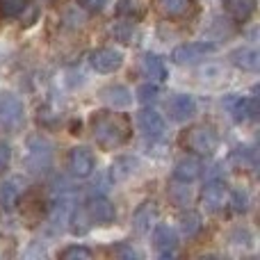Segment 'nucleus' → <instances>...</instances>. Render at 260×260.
<instances>
[{
  "instance_id": "obj_15",
  "label": "nucleus",
  "mask_w": 260,
  "mask_h": 260,
  "mask_svg": "<svg viewBox=\"0 0 260 260\" xmlns=\"http://www.w3.org/2000/svg\"><path fill=\"white\" fill-rule=\"evenodd\" d=\"M87 215L94 224H110L117 217V210H114L112 201H108L105 197H94L89 203H87Z\"/></svg>"
},
{
  "instance_id": "obj_4",
  "label": "nucleus",
  "mask_w": 260,
  "mask_h": 260,
  "mask_svg": "<svg viewBox=\"0 0 260 260\" xmlns=\"http://www.w3.org/2000/svg\"><path fill=\"white\" fill-rule=\"evenodd\" d=\"M25 121V105L16 94L3 91L0 94V128L16 130Z\"/></svg>"
},
{
  "instance_id": "obj_13",
  "label": "nucleus",
  "mask_w": 260,
  "mask_h": 260,
  "mask_svg": "<svg viewBox=\"0 0 260 260\" xmlns=\"http://www.w3.org/2000/svg\"><path fill=\"white\" fill-rule=\"evenodd\" d=\"M155 221H157V206H155V201H146V203H142V206L135 210V215H133V231H135V233H139V235H146V233H151V229L155 226Z\"/></svg>"
},
{
  "instance_id": "obj_34",
  "label": "nucleus",
  "mask_w": 260,
  "mask_h": 260,
  "mask_svg": "<svg viewBox=\"0 0 260 260\" xmlns=\"http://www.w3.org/2000/svg\"><path fill=\"white\" fill-rule=\"evenodd\" d=\"M9 160H12V146H9L7 142H0V174H3L5 167L9 165Z\"/></svg>"
},
{
  "instance_id": "obj_28",
  "label": "nucleus",
  "mask_w": 260,
  "mask_h": 260,
  "mask_svg": "<svg viewBox=\"0 0 260 260\" xmlns=\"http://www.w3.org/2000/svg\"><path fill=\"white\" fill-rule=\"evenodd\" d=\"M30 5V0H0V16L14 18Z\"/></svg>"
},
{
  "instance_id": "obj_2",
  "label": "nucleus",
  "mask_w": 260,
  "mask_h": 260,
  "mask_svg": "<svg viewBox=\"0 0 260 260\" xmlns=\"http://www.w3.org/2000/svg\"><path fill=\"white\" fill-rule=\"evenodd\" d=\"M55 146L44 135H30L25 142V167L30 174H46L53 167Z\"/></svg>"
},
{
  "instance_id": "obj_33",
  "label": "nucleus",
  "mask_w": 260,
  "mask_h": 260,
  "mask_svg": "<svg viewBox=\"0 0 260 260\" xmlns=\"http://www.w3.org/2000/svg\"><path fill=\"white\" fill-rule=\"evenodd\" d=\"M231 242L233 244H251V235H249V231L247 229H235L233 233H231Z\"/></svg>"
},
{
  "instance_id": "obj_11",
  "label": "nucleus",
  "mask_w": 260,
  "mask_h": 260,
  "mask_svg": "<svg viewBox=\"0 0 260 260\" xmlns=\"http://www.w3.org/2000/svg\"><path fill=\"white\" fill-rule=\"evenodd\" d=\"M201 203L208 212H219L226 203V187L219 178L215 180H208L206 187H203V194H201Z\"/></svg>"
},
{
  "instance_id": "obj_25",
  "label": "nucleus",
  "mask_w": 260,
  "mask_h": 260,
  "mask_svg": "<svg viewBox=\"0 0 260 260\" xmlns=\"http://www.w3.org/2000/svg\"><path fill=\"white\" fill-rule=\"evenodd\" d=\"M110 35L114 37L117 41H121V44H133L135 39H137V25H135L133 21H117L112 27H110Z\"/></svg>"
},
{
  "instance_id": "obj_35",
  "label": "nucleus",
  "mask_w": 260,
  "mask_h": 260,
  "mask_svg": "<svg viewBox=\"0 0 260 260\" xmlns=\"http://www.w3.org/2000/svg\"><path fill=\"white\" fill-rule=\"evenodd\" d=\"M80 3L82 9H87V12H101V9L108 5V0H78Z\"/></svg>"
},
{
  "instance_id": "obj_19",
  "label": "nucleus",
  "mask_w": 260,
  "mask_h": 260,
  "mask_svg": "<svg viewBox=\"0 0 260 260\" xmlns=\"http://www.w3.org/2000/svg\"><path fill=\"white\" fill-rule=\"evenodd\" d=\"M101 99H103V103H108L110 108L121 110L133 103V91H130L126 85H108L101 89Z\"/></svg>"
},
{
  "instance_id": "obj_12",
  "label": "nucleus",
  "mask_w": 260,
  "mask_h": 260,
  "mask_svg": "<svg viewBox=\"0 0 260 260\" xmlns=\"http://www.w3.org/2000/svg\"><path fill=\"white\" fill-rule=\"evenodd\" d=\"M137 126L151 139H160L167 130L165 119H162V114L155 112V110H142V112L137 114Z\"/></svg>"
},
{
  "instance_id": "obj_9",
  "label": "nucleus",
  "mask_w": 260,
  "mask_h": 260,
  "mask_svg": "<svg viewBox=\"0 0 260 260\" xmlns=\"http://www.w3.org/2000/svg\"><path fill=\"white\" fill-rule=\"evenodd\" d=\"M153 247L157 249V253L162 258H171L176 253V247H178L176 229H171L169 224H157L155 231H153Z\"/></svg>"
},
{
  "instance_id": "obj_10",
  "label": "nucleus",
  "mask_w": 260,
  "mask_h": 260,
  "mask_svg": "<svg viewBox=\"0 0 260 260\" xmlns=\"http://www.w3.org/2000/svg\"><path fill=\"white\" fill-rule=\"evenodd\" d=\"M167 110H169V117L174 119V121L183 123L197 114V101L189 94H176V96H171V101L167 103Z\"/></svg>"
},
{
  "instance_id": "obj_24",
  "label": "nucleus",
  "mask_w": 260,
  "mask_h": 260,
  "mask_svg": "<svg viewBox=\"0 0 260 260\" xmlns=\"http://www.w3.org/2000/svg\"><path fill=\"white\" fill-rule=\"evenodd\" d=\"M178 224H180V233H183L185 238H194V235H199V233H201V229H203L201 215H199V212H194V210L183 212V215H180V219H178Z\"/></svg>"
},
{
  "instance_id": "obj_7",
  "label": "nucleus",
  "mask_w": 260,
  "mask_h": 260,
  "mask_svg": "<svg viewBox=\"0 0 260 260\" xmlns=\"http://www.w3.org/2000/svg\"><path fill=\"white\" fill-rule=\"evenodd\" d=\"M89 62L99 73H114V71L121 69L123 53L119 48H110V46H105V48H96L94 53L89 55Z\"/></svg>"
},
{
  "instance_id": "obj_32",
  "label": "nucleus",
  "mask_w": 260,
  "mask_h": 260,
  "mask_svg": "<svg viewBox=\"0 0 260 260\" xmlns=\"http://www.w3.org/2000/svg\"><path fill=\"white\" fill-rule=\"evenodd\" d=\"M59 258H64V260H89L91 251L87 247H78V244H73V247L64 249V251L59 253Z\"/></svg>"
},
{
  "instance_id": "obj_16",
  "label": "nucleus",
  "mask_w": 260,
  "mask_h": 260,
  "mask_svg": "<svg viewBox=\"0 0 260 260\" xmlns=\"http://www.w3.org/2000/svg\"><path fill=\"white\" fill-rule=\"evenodd\" d=\"M229 59L233 67L242 69V71L253 73V71H258V67H260V53L253 48V46H240V48L231 50Z\"/></svg>"
},
{
  "instance_id": "obj_23",
  "label": "nucleus",
  "mask_w": 260,
  "mask_h": 260,
  "mask_svg": "<svg viewBox=\"0 0 260 260\" xmlns=\"http://www.w3.org/2000/svg\"><path fill=\"white\" fill-rule=\"evenodd\" d=\"M224 5L231 12V16L240 23H244L253 12H256V0H224Z\"/></svg>"
},
{
  "instance_id": "obj_27",
  "label": "nucleus",
  "mask_w": 260,
  "mask_h": 260,
  "mask_svg": "<svg viewBox=\"0 0 260 260\" xmlns=\"http://www.w3.org/2000/svg\"><path fill=\"white\" fill-rule=\"evenodd\" d=\"M144 3L142 0H119L117 3V14L123 18H130V21H137L144 14Z\"/></svg>"
},
{
  "instance_id": "obj_1",
  "label": "nucleus",
  "mask_w": 260,
  "mask_h": 260,
  "mask_svg": "<svg viewBox=\"0 0 260 260\" xmlns=\"http://www.w3.org/2000/svg\"><path fill=\"white\" fill-rule=\"evenodd\" d=\"M89 128L94 135V142L103 151H114L130 139V121L123 114L96 112L89 121Z\"/></svg>"
},
{
  "instance_id": "obj_22",
  "label": "nucleus",
  "mask_w": 260,
  "mask_h": 260,
  "mask_svg": "<svg viewBox=\"0 0 260 260\" xmlns=\"http://www.w3.org/2000/svg\"><path fill=\"white\" fill-rule=\"evenodd\" d=\"M192 7V0H157V9L167 18H183Z\"/></svg>"
},
{
  "instance_id": "obj_30",
  "label": "nucleus",
  "mask_w": 260,
  "mask_h": 260,
  "mask_svg": "<svg viewBox=\"0 0 260 260\" xmlns=\"http://www.w3.org/2000/svg\"><path fill=\"white\" fill-rule=\"evenodd\" d=\"M71 229H73V233H78V235H82V233H87L89 231V224H91V219H89V215H87V210L85 208H78L76 212H73V217H71Z\"/></svg>"
},
{
  "instance_id": "obj_6",
  "label": "nucleus",
  "mask_w": 260,
  "mask_h": 260,
  "mask_svg": "<svg viewBox=\"0 0 260 260\" xmlns=\"http://www.w3.org/2000/svg\"><path fill=\"white\" fill-rule=\"evenodd\" d=\"M224 108L229 110V114L235 121H249V119H256V99L253 96H240V94H231L224 99Z\"/></svg>"
},
{
  "instance_id": "obj_26",
  "label": "nucleus",
  "mask_w": 260,
  "mask_h": 260,
  "mask_svg": "<svg viewBox=\"0 0 260 260\" xmlns=\"http://www.w3.org/2000/svg\"><path fill=\"white\" fill-rule=\"evenodd\" d=\"M231 162H235L240 169H256L258 157H256V151H253L251 146H240L231 153Z\"/></svg>"
},
{
  "instance_id": "obj_20",
  "label": "nucleus",
  "mask_w": 260,
  "mask_h": 260,
  "mask_svg": "<svg viewBox=\"0 0 260 260\" xmlns=\"http://www.w3.org/2000/svg\"><path fill=\"white\" fill-rule=\"evenodd\" d=\"M139 169V160L135 155H119L114 157L112 167H110V178L114 183H121V180H128L133 174H137Z\"/></svg>"
},
{
  "instance_id": "obj_31",
  "label": "nucleus",
  "mask_w": 260,
  "mask_h": 260,
  "mask_svg": "<svg viewBox=\"0 0 260 260\" xmlns=\"http://www.w3.org/2000/svg\"><path fill=\"white\" fill-rule=\"evenodd\" d=\"M231 206H233L235 212H247L249 206H251V199H249L247 189H233L231 192Z\"/></svg>"
},
{
  "instance_id": "obj_3",
  "label": "nucleus",
  "mask_w": 260,
  "mask_h": 260,
  "mask_svg": "<svg viewBox=\"0 0 260 260\" xmlns=\"http://www.w3.org/2000/svg\"><path fill=\"white\" fill-rule=\"evenodd\" d=\"M180 144L197 155H212L219 148V133L210 123H197L189 130H185Z\"/></svg>"
},
{
  "instance_id": "obj_8",
  "label": "nucleus",
  "mask_w": 260,
  "mask_h": 260,
  "mask_svg": "<svg viewBox=\"0 0 260 260\" xmlns=\"http://www.w3.org/2000/svg\"><path fill=\"white\" fill-rule=\"evenodd\" d=\"M94 167H96V160H94V153L85 146H76L69 151V169L76 178H87V176L94 174Z\"/></svg>"
},
{
  "instance_id": "obj_36",
  "label": "nucleus",
  "mask_w": 260,
  "mask_h": 260,
  "mask_svg": "<svg viewBox=\"0 0 260 260\" xmlns=\"http://www.w3.org/2000/svg\"><path fill=\"white\" fill-rule=\"evenodd\" d=\"M114 253H117V256H123V258H139V253L135 251V249H130V247H117L114 249Z\"/></svg>"
},
{
  "instance_id": "obj_21",
  "label": "nucleus",
  "mask_w": 260,
  "mask_h": 260,
  "mask_svg": "<svg viewBox=\"0 0 260 260\" xmlns=\"http://www.w3.org/2000/svg\"><path fill=\"white\" fill-rule=\"evenodd\" d=\"M167 194H169L171 206L176 208H187L192 203V187H189V183H183V180H174Z\"/></svg>"
},
{
  "instance_id": "obj_5",
  "label": "nucleus",
  "mask_w": 260,
  "mask_h": 260,
  "mask_svg": "<svg viewBox=\"0 0 260 260\" xmlns=\"http://www.w3.org/2000/svg\"><path fill=\"white\" fill-rule=\"evenodd\" d=\"M215 53V44H206V41H192V44H183L171 53V59L180 67H192V64L201 62L206 55Z\"/></svg>"
},
{
  "instance_id": "obj_17",
  "label": "nucleus",
  "mask_w": 260,
  "mask_h": 260,
  "mask_svg": "<svg viewBox=\"0 0 260 260\" xmlns=\"http://www.w3.org/2000/svg\"><path fill=\"white\" fill-rule=\"evenodd\" d=\"M137 69H139V73H142V78H148L151 82L167 80V67H165V62H162L157 55H151V53L142 55V57H139Z\"/></svg>"
},
{
  "instance_id": "obj_18",
  "label": "nucleus",
  "mask_w": 260,
  "mask_h": 260,
  "mask_svg": "<svg viewBox=\"0 0 260 260\" xmlns=\"http://www.w3.org/2000/svg\"><path fill=\"white\" fill-rule=\"evenodd\" d=\"M203 165L197 155H185L176 162L174 167V180H183V183H192L201 176Z\"/></svg>"
},
{
  "instance_id": "obj_29",
  "label": "nucleus",
  "mask_w": 260,
  "mask_h": 260,
  "mask_svg": "<svg viewBox=\"0 0 260 260\" xmlns=\"http://www.w3.org/2000/svg\"><path fill=\"white\" fill-rule=\"evenodd\" d=\"M137 99H139V103H144V105H148V103H155V101L160 99V87H157L155 82H151V80H148L146 85L137 87Z\"/></svg>"
},
{
  "instance_id": "obj_14",
  "label": "nucleus",
  "mask_w": 260,
  "mask_h": 260,
  "mask_svg": "<svg viewBox=\"0 0 260 260\" xmlns=\"http://www.w3.org/2000/svg\"><path fill=\"white\" fill-rule=\"evenodd\" d=\"M25 178L23 176H9L0 183V206L3 208H12L18 199L25 192Z\"/></svg>"
}]
</instances>
